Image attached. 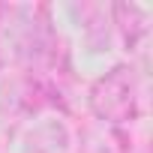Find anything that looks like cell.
I'll use <instances>...</instances> for the list:
<instances>
[{"instance_id":"obj_1","label":"cell","mask_w":153,"mask_h":153,"mask_svg":"<svg viewBox=\"0 0 153 153\" xmlns=\"http://www.w3.org/2000/svg\"><path fill=\"white\" fill-rule=\"evenodd\" d=\"M87 102L93 108L96 117L111 120V123H123L135 117V72L132 66H114L108 69L102 78H96L90 84Z\"/></svg>"},{"instance_id":"obj_2","label":"cell","mask_w":153,"mask_h":153,"mask_svg":"<svg viewBox=\"0 0 153 153\" xmlns=\"http://www.w3.org/2000/svg\"><path fill=\"white\" fill-rule=\"evenodd\" d=\"M111 15H114V24H117V30L123 36V45L135 48L141 42V36L147 33V12L138 3H114Z\"/></svg>"}]
</instances>
